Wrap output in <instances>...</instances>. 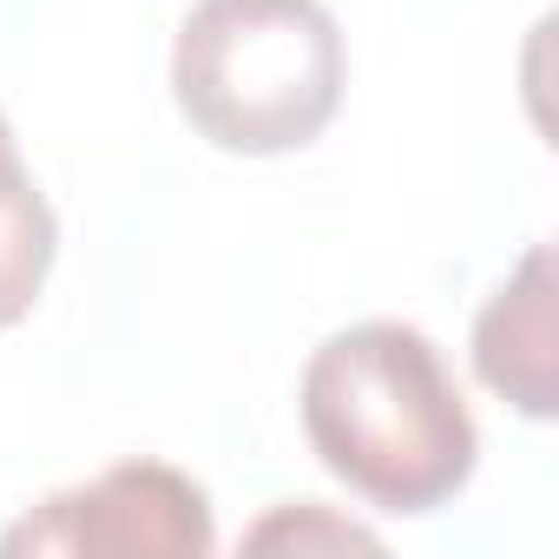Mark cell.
<instances>
[{"instance_id": "1", "label": "cell", "mask_w": 559, "mask_h": 559, "mask_svg": "<svg viewBox=\"0 0 559 559\" xmlns=\"http://www.w3.org/2000/svg\"><path fill=\"white\" fill-rule=\"evenodd\" d=\"M297 408L317 461L382 513H435L474 480V408L415 323H349L317 343Z\"/></svg>"}, {"instance_id": "2", "label": "cell", "mask_w": 559, "mask_h": 559, "mask_svg": "<svg viewBox=\"0 0 559 559\" xmlns=\"http://www.w3.org/2000/svg\"><path fill=\"white\" fill-rule=\"evenodd\" d=\"M349 53L323 0H198L171 47V99L217 152L276 158L343 106Z\"/></svg>"}, {"instance_id": "3", "label": "cell", "mask_w": 559, "mask_h": 559, "mask_svg": "<svg viewBox=\"0 0 559 559\" xmlns=\"http://www.w3.org/2000/svg\"><path fill=\"white\" fill-rule=\"evenodd\" d=\"M217 546L211 493L165 461H119L86 487L47 493L0 552H67V559H204Z\"/></svg>"}, {"instance_id": "4", "label": "cell", "mask_w": 559, "mask_h": 559, "mask_svg": "<svg viewBox=\"0 0 559 559\" xmlns=\"http://www.w3.org/2000/svg\"><path fill=\"white\" fill-rule=\"evenodd\" d=\"M552 250L533 243L507 284L487 297L480 323H474V376L507 402L520 408L526 421H552V395H559V376H552Z\"/></svg>"}, {"instance_id": "5", "label": "cell", "mask_w": 559, "mask_h": 559, "mask_svg": "<svg viewBox=\"0 0 559 559\" xmlns=\"http://www.w3.org/2000/svg\"><path fill=\"white\" fill-rule=\"evenodd\" d=\"M53 250H60V217L34 185V171L21 165V152H8L0 158V330H14L40 304Z\"/></svg>"}, {"instance_id": "6", "label": "cell", "mask_w": 559, "mask_h": 559, "mask_svg": "<svg viewBox=\"0 0 559 559\" xmlns=\"http://www.w3.org/2000/svg\"><path fill=\"white\" fill-rule=\"evenodd\" d=\"M243 546H297V552L304 546H376V533L356 526V520H336L317 500H304V507H276L270 520H257L243 533Z\"/></svg>"}, {"instance_id": "7", "label": "cell", "mask_w": 559, "mask_h": 559, "mask_svg": "<svg viewBox=\"0 0 559 559\" xmlns=\"http://www.w3.org/2000/svg\"><path fill=\"white\" fill-rule=\"evenodd\" d=\"M14 152V132H8V119H0V158H8Z\"/></svg>"}]
</instances>
